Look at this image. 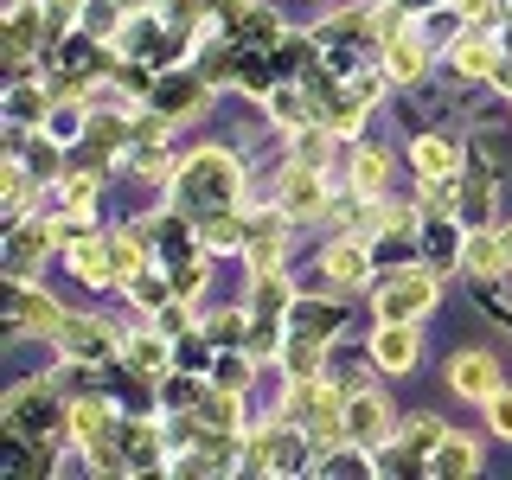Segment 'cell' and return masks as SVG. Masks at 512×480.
Wrapping results in <instances>:
<instances>
[{"instance_id": "obj_1", "label": "cell", "mask_w": 512, "mask_h": 480, "mask_svg": "<svg viewBox=\"0 0 512 480\" xmlns=\"http://www.w3.org/2000/svg\"><path fill=\"white\" fill-rule=\"evenodd\" d=\"M231 186H237V160L224 154V148L192 154L186 173H180V199L186 205H224V199H231Z\"/></svg>"}, {"instance_id": "obj_2", "label": "cell", "mask_w": 512, "mask_h": 480, "mask_svg": "<svg viewBox=\"0 0 512 480\" xmlns=\"http://www.w3.org/2000/svg\"><path fill=\"white\" fill-rule=\"evenodd\" d=\"M429 308H436V276H429V269H397V276H384V288H378L384 320H416Z\"/></svg>"}, {"instance_id": "obj_3", "label": "cell", "mask_w": 512, "mask_h": 480, "mask_svg": "<svg viewBox=\"0 0 512 480\" xmlns=\"http://www.w3.org/2000/svg\"><path fill=\"white\" fill-rule=\"evenodd\" d=\"M58 320H64V314L39 295V288H26V282L13 288V301H7V333H13V340H26V333H39V327L58 333Z\"/></svg>"}, {"instance_id": "obj_4", "label": "cell", "mask_w": 512, "mask_h": 480, "mask_svg": "<svg viewBox=\"0 0 512 480\" xmlns=\"http://www.w3.org/2000/svg\"><path fill=\"white\" fill-rule=\"evenodd\" d=\"M340 423H346V436L352 442H384V423H391V410H384V397L378 391H365V384H359V391H352L346 397V410H340Z\"/></svg>"}, {"instance_id": "obj_5", "label": "cell", "mask_w": 512, "mask_h": 480, "mask_svg": "<svg viewBox=\"0 0 512 480\" xmlns=\"http://www.w3.org/2000/svg\"><path fill=\"white\" fill-rule=\"evenodd\" d=\"M448 384H455L461 397H480V404H487V397L500 391V365H493L487 352H455V359H448Z\"/></svg>"}, {"instance_id": "obj_6", "label": "cell", "mask_w": 512, "mask_h": 480, "mask_svg": "<svg viewBox=\"0 0 512 480\" xmlns=\"http://www.w3.org/2000/svg\"><path fill=\"white\" fill-rule=\"evenodd\" d=\"M58 346L71 352V359H103V352L116 346V333H109L103 320H77V314H64V320H58Z\"/></svg>"}, {"instance_id": "obj_7", "label": "cell", "mask_w": 512, "mask_h": 480, "mask_svg": "<svg viewBox=\"0 0 512 480\" xmlns=\"http://www.w3.org/2000/svg\"><path fill=\"white\" fill-rule=\"evenodd\" d=\"M71 269L84 282H116V250H109V237H71Z\"/></svg>"}, {"instance_id": "obj_8", "label": "cell", "mask_w": 512, "mask_h": 480, "mask_svg": "<svg viewBox=\"0 0 512 480\" xmlns=\"http://www.w3.org/2000/svg\"><path fill=\"white\" fill-rule=\"evenodd\" d=\"M372 359L384 365V372H410L416 365V333L404 327V320H384V333L372 340Z\"/></svg>"}, {"instance_id": "obj_9", "label": "cell", "mask_w": 512, "mask_h": 480, "mask_svg": "<svg viewBox=\"0 0 512 480\" xmlns=\"http://www.w3.org/2000/svg\"><path fill=\"white\" fill-rule=\"evenodd\" d=\"M282 186H288V192H282L288 218H314L320 205H327V192H320V173H314V167H295V173H288Z\"/></svg>"}, {"instance_id": "obj_10", "label": "cell", "mask_w": 512, "mask_h": 480, "mask_svg": "<svg viewBox=\"0 0 512 480\" xmlns=\"http://www.w3.org/2000/svg\"><path fill=\"white\" fill-rule=\"evenodd\" d=\"M448 64H455V77H493L500 71V52H493L487 39H461L455 52H448Z\"/></svg>"}, {"instance_id": "obj_11", "label": "cell", "mask_w": 512, "mask_h": 480, "mask_svg": "<svg viewBox=\"0 0 512 480\" xmlns=\"http://www.w3.org/2000/svg\"><path fill=\"white\" fill-rule=\"evenodd\" d=\"M429 468H436V474H474L480 468V448L468 436H442L436 455H429Z\"/></svg>"}, {"instance_id": "obj_12", "label": "cell", "mask_w": 512, "mask_h": 480, "mask_svg": "<svg viewBox=\"0 0 512 480\" xmlns=\"http://www.w3.org/2000/svg\"><path fill=\"white\" fill-rule=\"evenodd\" d=\"M423 64H429L423 39H404V32H397V39H391V77H404V84H416V77H423Z\"/></svg>"}, {"instance_id": "obj_13", "label": "cell", "mask_w": 512, "mask_h": 480, "mask_svg": "<svg viewBox=\"0 0 512 480\" xmlns=\"http://www.w3.org/2000/svg\"><path fill=\"white\" fill-rule=\"evenodd\" d=\"M365 269H372L365 244H340V250H327V276H333V282H365Z\"/></svg>"}, {"instance_id": "obj_14", "label": "cell", "mask_w": 512, "mask_h": 480, "mask_svg": "<svg viewBox=\"0 0 512 480\" xmlns=\"http://www.w3.org/2000/svg\"><path fill=\"white\" fill-rule=\"evenodd\" d=\"M320 346H327V340H314V333H295V340L282 346L288 372H295V378H314V372H320Z\"/></svg>"}, {"instance_id": "obj_15", "label": "cell", "mask_w": 512, "mask_h": 480, "mask_svg": "<svg viewBox=\"0 0 512 480\" xmlns=\"http://www.w3.org/2000/svg\"><path fill=\"white\" fill-rule=\"evenodd\" d=\"M384 173H391V160H384L378 148H365V154H352V186L365 192V199H372V192L384 186Z\"/></svg>"}, {"instance_id": "obj_16", "label": "cell", "mask_w": 512, "mask_h": 480, "mask_svg": "<svg viewBox=\"0 0 512 480\" xmlns=\"http://www.w3.org/2000/svg\"><path fill=\"white\" fill-rule=\"evenodd\" d=\"M410 160H416V167L429 173V180H442V173L455 167V148H448V141H436V135H429V141H416V148H410Z\"/></svg>"}, {"instance_id": "obj_17", "label": "cell", "mask_w": 512, "mask_h": 480, "mask_svg": "<svg viewBox=\"0 0 512 480\" xmlns=\"http://www.w3.org/2000/svg\"><path fill=\"white\" fill-rule=\"evenodd\" d=\"M128 365H135V372H160V365H167V346L148 340V333H135V340H128Z\"/></svg>"}, {"instance_id": "obj_18", "label": "cell", "mask_w": 512, "mask_h": 480, "mask_svg": "<svg viewBox=\"0 0 512 480\" xmlns=\"http://www.w3.org/2000/svg\"><path fill=\"white\" fill-rule=\"evenodd\" d=\"M468 263L480 269V276H493V269L506 263V244L500 237H468Z\"/></svg>"}, {"instance_id": "obj_19", "label": "cell", "mask_w": 512, "mask_h": 480, "mask_svg": "<svg viewBox=\"0 0 512 480\" xmlns=\"http://www.w3.org/2000/svg\"><path fill=\"white\" fill-rule=\"evenodd\" d=\"M327 148H333L327 128H301V135H295V160H301V167H320V160H327Z\"/></svg>"}, {"instance_id": "obj_20", "label": "cell", "mask_w": 512, "mask_h": 480, "mask_svg": "<svg viewBox=\"0 0 512 480\" xmlns=\"http://www.w3.org/2000/svg\"><path fill=\"white\" fill-rule=\"evenodd\" d=\"M39 250H45V231H20V244H13V276H26V269L39 263Z\"/></svg>"}, {"instance_id": "obj_21", "label": "cell", "mask_w": 512, "mask_h": 480, "mask_svg": "<svg viewBox=\"0 0 512 480\" xmlns=\"http://www.w3.org/2000/svg\"><path fill=\"white\" fill-rule=\"evenodd\" d=\"M103 423H109V410H103V404H77V416H71V429H77L84 442L103 436Z\"/></svg>"}, {"instance_id": "obj_22", "label": "cell", "mask_w": 512, "mask_h": 480, "mask_svg": "<svg viewBox=\"0 0 512 480\" xmlns=\"http://www.w3.org/2000/svg\"><path fill=\"white\" fill-rule=\"evenodd\" d=\"M199 410L212 416L218 429H231V423H237V397H231V391H205V404H199Z\"/></svg>"}, {"instance_id": "obj_23", "label": "cell", "mask_w": 512, "mask_h": 480, "mask_svg": "<svg viewBox=\"0 0 512 480\" xmlns=\"http://www.w3.org/2000/svg\"><path fill=\"white\" fill-rule=\"evenodd\" d=\"M237 244H244V231H237L231 218H212V224H205V250H237Z\"/></svg>"}, {"instance_id": "obj_24", "label": "cell", "mask_w": 512, "mask_h": 480, "mask_svg": "<svg viewBox=\"0 0 512 480\" xmlns=\"http://www.w3.org/2000/svg\"><path fill=\"white\" fill-rule=\"evenodd\" d=\"M276 256H282V237H276V224H269V231H256L250 263H256V269H276Z\"/></svg>"}, {"instance_id": "obj_25", "label": "cell", "mask_w": 512, "mask_h": 480, "mask_svg": "<svg viewBox=\"0 0 512 480\" xmlns=\"http://www.w3.org/2000/svg\"><path fill=\"white\" fill-rule=\"evenodd\" d=\"M244 32H250V39H276V13H269V7H244Z\"/></svg>"}, {"instance_id": "obj_26", "label": "cell", "mask_w": 512, "mask_h": 480, "mask_svg": "<svg viewBox=\"0 0 512 480\" xmlns=\"http://www.w3.org/2000/svg\"><path fill=\"white\" fill-rule=\"evenodd\" d=\"M487 416H493V429H500V436H512V391H493L487 397Z\"/></svg>"}, {"instance_id": "obj_27", "label": "cell", "mask_w": 512, "mask_h": 480, "mask_svg": "<svg viewBox=\"0 0 512 480\" xmlns=\"http://www.w3.org/2000/svg\"><path fill=\"white\" fill-rule=\"evenodd\" d=\"M500 244H506V263H512V224H506V231H500Z\"/></svg>"}]
</instances>
